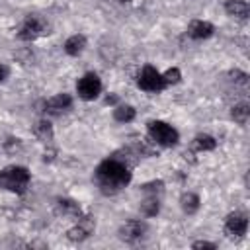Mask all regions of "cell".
I'll return each mask as SVG.
<instances>
[{"label": "cell", "mask_w": 250, "mask_h": 250, "mask_svg": "<svg viewBox=\"0 0 250 250\" xmlns=\"http://www.w3.org/2000/svg\"><path fill=\"white\" fill-rule=\"evenodd\" d=\"M135 115H137V111H135L133 105H117V107L113 109V117H115V121H119V123H129V121L135 119Z\"/></svg>", "instance_id": "obj_16"}, {"label": "cell", "mask_w": 250, "mask_h": 250, "mask_svg": "<svg viewBox=\"0 0 250 250\" xmlns=\"http://www.w3.org/2000/svg\"><path fill=\"white\" fill-rule=\"evenodd\" d=\"M4 78H6V68H4L2 64H0V82H2Z\"/></svg>", "instance_id": "obj_26"}, {"label": "cell", "mask_w": 250, "mask_h": 250, "mask_svg": "<svg viewBox=\"0 0 250 250\" xmlns=\"http://www.w3.org/2000/svg\"><path fill=\"white\" fill-rule=\"evenodd\" d=\"M230 76H232V80H234V82H238V84H246V82H248V74H246V72L232 70V72H230Z\"/></svg>", "instance_id": "obj_23"}, {"label": "cell", "mask_w": 250, "mask_h": 250, "mask_svg": "<svg viewBox=\"0 0 250 250\" xmlns=\"http://www.w3.org/2000/svg\"><path fill=\"white\" fill-rule=\"evenodd\" d=\"M148 135H150V139L154 143H158L162 146H174L180 141L178 131L172 125H168L164 121H158V119L156 121H148Z\"/></svg>", "instance_id": "obj_3"}, {"label": "cell", "mask_w": 250, "mask_h": 250, "mask_svg": "<svg viewBox=\"0 0 250 250\" xmlns=\"http://www.w3.org/2000/svg\"><path fill=\"white\" fill-rule=\"evenodd\" d=\"M191 246H193V248H211V250L215 248V244H213V242H207V240H197V242H193Z\"/></svg>", "instance_id": "obj_24"}, {"label": "cell", "mask_w": 250, "mask_h": 250, "mask_svg": "<svg viewBox=\"0 0 250 250\" xmlns=\"http://www.w3.org/2000/svg\"><path fill=\"white\" fill-rule=\"evenodd\" d=\"M225 230H227V234H230V236H244L246 234V230H248V217L244 215V213H240V211H234V213H230L227 219H225Z\"/></svg>", "instance_id": "obj_7"}, {"label": "cell", "mask_w": 250, "mask_h": 250, "mask_svg": "<svg viewBox=\"0 0 250 250\" xmlns=\"http://www.w3.org/2000/svg\"><path fill=\"white\" fill-rule=\"evenodd\" d=\"M230 115H232V119H234L236 123H240V125H246V121H248V115H250V107H248V104H236V105H232V111H230Z\"/></svg>", "instance_id": "obj_18"}, {"label": "cell", "mask_w": 250, "mask_h": 250, "mask_svg": "<svg viewBox=\"0 0 250 250\" xmlns=\"http://www.w3.org/2000/svg\"><path fill=\"white\" fill-rule=\"evenodd\" d=\"M188 35L191 39H207L213 35V25L209 21H203V20H195L189 23L188 27Z\"/></svg>", "instance_id": "obj_11"}, {"label": "cell", "mask_w": 250, "mask_h": 250, "mask_svg": "<svg viewBox=\"0 0 250 250\" xmlns=\"http://www.w3.org/2000/svg\"><path fill=\"white\" fill-rule=\"evenodd\" d=\"M119 2H129V0H119Z\"/></svg>", "instance_id": "obj_27"}, {"label": "cell", "mask_w": 250, "mask_h": 250, "mask_svg": "<svg viewBox=\"0 0 250 250\" xmlns=\"http://www.w3.org/2000/svg\"><path fill=\"white\" fill-rule=\"evenodd\" d=\"M162 78H164L166 86H168V84H178L180 78H182V72H180L178 68H168V70L162 74Z\"/></svg>", "instance_id": "obj_21"}, {"label": "cell", "mask_w": 250, "mask_h": 250, "mask_svg": "<svg viewBox=\"0 0 250 250\" xmlns=\"http://www.w3.org/2000/svg\"><path fill=\"white\" fill-rule=\"evenodd\" d=\"M33 135H35L41 143L49 145V143L53 141V127H51V123H49L47 119L37 121V123H35V127H33Z\"/></svg>", "instance_id": "obj_14"}, {"label": "cell", "mask_w": 250, "mask_h": 250, "mask_svg": "<svg viewBox=\"0 0 250 250\" xmlns=\"http://www.w3.org/2000/svg\"><path fill=\"white\" fill-rule=\"evenodd\" d=\"M248 4H246V0H227L225 2V12L229 14V16H232V18H240V20H244L246 16H248Z\"/></svg>", "instance_id": "obj_13"}, {"label": "cell", "mask_w": 250, "mask_h": 250, "mask_svg": "<svg viewBox=\"0 0 250 250\" xmlns=\"http://www.w3.org/2000/svg\"><path fill=\"white\" fill-rule=\"evenodd\" d=\"M137 84H139V88L145 90V92H162V90L166 88V82H164L162 74H160L154 66H150V64H146V66L141 70Z\"/></svg>", "instance_id": "obj_5"}, {"label": "cell", "mask_w": 250, "mask_h": 250, "mask_svg": "<svg viewBox=\"0 0 250 250\" xmlns=\"http://www.w3.org/2000/svg\"><path fill=\"white\" fill-rule=\"evenodd\" d=\"M45 33H49V23L39 16H27L18 31V37L21 41H33Z\"/></svg>", "instance_id": "obj_4"}, {"label": "cell", "mask_w": 250, "mask_h": 250, "mask_svg": "<svg viewBox=\"0 0 250 250\" xmlns=\"http://www.w3.org/2000/svg\"><path fill=\"white\" fill-rule=\"evenodd\" d=\"M72 105V98L68 94H57L45 102V111L47 113H61Z\"/></svg>", "instance_id": "obj_10"}, {"label": "cell", "mask_w": 250, "mask_h": 250, "mask_svg": "<svg viewBox=\"0 0 250 250\" xmlns=\"http://www.w3.org/2000/svg\"><path fill=\"white\" fill-rule=\"evenodd\" d=\"M76 92H78V96H80L82 100H86V102L96 100V98L100 96V92H102V80H100V76H98L96 72H86V74L78 80Z\"/></svg>", "instance_id": "obj_6"}, {"label": "cell", "mask_w": 250, "mask_h": 250, "mask_svg": "<svg viewBox=\"0 0 250 250\" xmlns=\"http://www.w3.org/2000/svg\"><path fill=\"white\" fill-rule=\"evenodd\" d=\"M117 102V96H107L105 98V104H115Z\"/></svg>", "instance_id": "obj_25"}, {"label": "cell", "mask_w": 250, "mask_h": 250, "mask_svg": "<svg viewBox=\"0 0 250 250\" xmlns=\"http://www.w3.org/2000/svg\"><path fill=\"white\" fill-rule=\"evenodd\" d=\"M92 230H94V221H92V217H86V219H80L78 221V225H74L68 232H66V236L70 238V240H84V238H88L90 234H92Z\"/></svg>", "instance_id": "obj_9"}, {"label": "cell", "mask_w": 250, "mask_h": 250, "mask_svg": "<svg viewBox=\"0 0 250 250\" xmlns=\"http://www.w3.org/2000/svg\"><path fill=\"white\" fill-rule=\"evenodd\" d=\"M31 174L25 166H6L0 170V188L14 191V193H23L25 188L29 186Z\"/></svg>", "instance_id": "obj_2"}, {"label": "cell", "mask_w": 250, "mask_h": 250, "mask_svg": "<svg viewBox=\"0 0 250 250\" xmlns=\"http://www.w3.org/2000/svg\"><path fill=\"white\" fill-rule=\"evenodd\" d=\"M193 145H195L197 150H213L217 146V141L211 135H197L193 139Z\"/></svg>", "instance_id": "obj_20"}, {"label": "cell", "mask_w": 250, "mask_h": 250, "mask_svg": "<svg viewBox=\"0 0 250 250\" xmlns=\"http://www.w3.org/2000/svg\"><path fill=\"white\" fill-rule=\"evenodd\" d=\"M162 182L158 180V182H150V184H145L143 186V191H146V193H152V191H162Z\"/></svg>", "instance_id": "obj_22"}, {"label": "cell", "mask_w": 250, "mask_h": 250, "mask_svg": "<svg viewBox=\"0 0 250 250\" xmlns=\"http://www.w3.org/2000/svg\"><path fill=\"white\" fill-rule=\"evenodd\" d=\"M84 47H86V37L80 35V33L70 35V37L64 41V51H66V55H70V57H78V55L84 51Z\"/></svg>", "instance_id": "obj_12"}, {"label": "cell", "mask_w": 250, "mask_h": 250, "mask_svg": "<svg viewBox=\"0 0 250 250\" xmlns=\"http://www.w3.org/2000/svg\"><path fill=\"white\" fill-rule=\"evenodd\" d=\"M145 230H146L145 223L131 219V221H127V223H123V225L119 227V238H121L123 242L133 244V242H137V240H141V238H143Z\"/></svg>", "instance_id": "obj_8"}, {"label": "cell", "mask_w": 250, "mask_h": 250, "mask_svg": "<svg viewBox=\"0 0 250 250\" xmlns=\"http://www.w3.org/2000/svg\"><path fill=\"white\" fill-rule=\"evenodd\" d=\"M180 203H182L184 213H188V215H193V213L199 209V197H197L195 193H191V191L184 193V195L180 197Z\"/></svg>", "instance_id": "obj_15"}, {"label": "cell", "mask_w": 250, "mask_h": 250, "mask_svg": "<svg viewBox=\"0 0 250 250\" xmlns=\"http://www.w3.org/2000/svg\"><path fill=\"white\" fill-rule=\"evenodd\" d=\"M57 209H59V213H64V215H76V217L80 215V207L72 199H59Z\"/></svg>", "instance_id": "obj_19"}, {"label": "cell", "mask_w": 250, "mask_h": 250, "mask_svg": "<svg viewBox=\"0 0 250 250\" xmlns=\"http://www.w3.org/2000/svg\"><path fill=\"white\" fill-rule=\"evenodd\" d=\"M141 211L146 215V217H154L158 211H160V201L156 195H148L143 203H141Z\"/></svg>", "instance_id": "obj_17"}, {"label": "cell", "mask_w": 250, "mask_h": 250, "mask_svg": "<svg viewBox=\"0 0 250 250\" xmlns=\"http://www.w3.org/2000/svg\"><path fill=\"white\" fill-rule=\"evenodd\" d=\"M96 182L104 193H117L131 182V172L125 162L117 158H107L98 164L96 168Z\"/></svg>", "instance_id": "obj_1"}]
</instances>
